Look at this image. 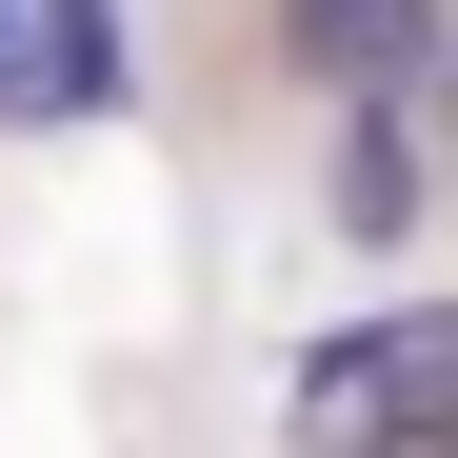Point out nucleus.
I'll use <instances>...</instances> for the list:
<instances>
[{
    "label": "nucleus",
    "instance_id": "3",
    "mask_svg": "<svg viewBox=\"0 0 458 458\" xmlns=\"http://www.w3.org/2000/svg\"><path fill=\"white\" fill-rule=\"evenodd\" d=\"M419 100L399 81H359V120H339V240H419Z\"/></svg>",
    "mask_w": 458,
    "mask_h": 458
},
{
    "label": "nucleus",
    "instance_id": "1",
    "mask_svg": "<svg viewBox=\"0 0 458 458\" xmlns=\"http://www.w3.org/2000/svg\"><path fill=\"white\" fill-rule=\"evenodd\" d=\"M438 378H458V319H359L339 359H299V419H438Z\"/></svg>",
    "mask_w": 458,
    "mask_h": 458
},
{
    "label": "nucleus",
    "instance_id": "4",
    "mask_svg": "<svg viewBox=\"0 0 458 458\" xmlns=\"http://www.w3.org/2000/svg\"><path fill=\"white\" fill-rule=\"evenodd\" d=\"M120 81V40H100V0H21V40H0V100L60 120V100H100Z\"/></svg>",
    "mask_w": 458,
    "mask_h": 458
},
{
    "label": "nucleus",
    "instance_id": "2",
    "mask_svg": "<svg viewBox=\"0 0 458 458\" xmlns=\"http://www.w3.org/2000/svg\"><path fill=\"white\" fill-rule=\"evenodd\" d=\"M279 21H299L319 81H399V100H438V0H279Z\"/></svg>",
    "mask_w": 458,
    "mask_h": 458
}]
</instances>
